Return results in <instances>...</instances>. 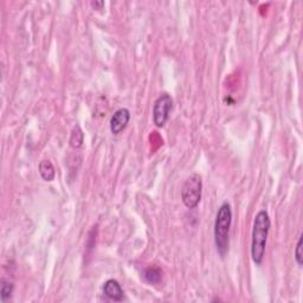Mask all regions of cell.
I'll return each mask as SVG.
<instances>
[{"mask_svg": "<svg viewBox=\"0 0 303 303\" xmlns=\"http://www.w3.org/2000/svg\"><path fill=\"white\" fill-rule=\"evenodd\" d=\"M83 141H84V135L82 129H81L80 126H75L72 128L71 135H70V140H69L70 146L76 149V148L82 147Z\"/></svg>", "mask_w": 303, "mask_h": 303, "instance_id": "8", "label": "cell"}, {"mask_svg": "<svg viewBox=\"0 0 303 303\" xmlns=\"http://www.w3.org/2000/svg\"><path fill=\"white\" fill-rule=\"evenodd\" d=\"M103 294L107 296L109 299L116 302H121L123 299V289L121 284L116 280H108L103 284Z\"/></svg>", "mask_w": 303, "mask_h": 303, "instance_id": "6", "label": "cell"}, {"mask_svg": "<svg viewBox=\"0 0 303 303\" xmlns=\"http://www.w3.org/2000/svg\"><path fill=\"white\" fill-rule=\"evenodd\" d=\"M13 289H15V285H13L12 282L5 280L2 281V288H0V299H2V302H6L11 297Z\"/></svg>", "mask_w": 303, "mask_h": 303, "instance_id": "9", "label": "cell"}, {"mask_svg": "<svg viewBox=\"0 0 303 303\" xmlns=\"http://www.w3.org/2000/svg\"><path fill=\"white\" fill-rule=\"evenodd\" d=\"M203 180L202 175L193 173L186 179L181 187V200L187 209H196L202 200Z\"/></svg>", "mask_w": 303, "mask_h": 303, "instance_id": "3", "label": "cell"}, {"mask_svg": "<svg viewBox=\"0 0 303 303\" xmlns=\"http://www.w3.org/2000/svg\"><path fill=\"white\" fill-rule=\"evenodd\" d=\"M303 237L302 235H299L298 241H297V245L295 248V260L297 263L298 267H302L303 264V252H302V248H303Z\"/></svg>", "mask_w": 303, "mask_h": 303, "instance_id": "11", "label": "cell"}, {"mask_svg": "<svg viewBox=\"0 0 303 303\" xmlns=\"http://www.w3.org/2000/svg\"><path fill=\"white\" fill-rule=\"evenodd\" d=\"M144 278H146L147 282L149 283H158L161 280V270L159 268H154L150 267L144 271Z\"/></svg>", "mask_w": 303, "mask_h": 303, "instance_id": "10", "label": "cell"}, {"mask_svg": "<svg viewBox=\"0 0 303 303\" xmlns=\"http://www.w3.org/2000/svg\"><path fill=\"white\" fill-rule=\"evenodd\" d=\"M91 5H93L94 8H98V10H101L102 6L104 5V3L103 2H95V3L93 2V3H91Z\"/></svg>", "mask_w": 303, "mask_h": 303, "instance_id": "12", "label": "cell"}, {"mask_svg": "<svg viewBox=\"0 0 303 303\" xmlns=\"http://www.w3.org/2000/svg\"><path fill=\"white\" fill-rule=\"evenodd\" d=\"M232 223V210L228 202L223 203L218 209L214 221V243L220 257H225L230 246V229Z\"/></svg>", "mask_w": 303, "mask_h": 303, "instance_id": "2", "label": "cell"}, {"mask_svg": "<svg viewBox=\"0 0 303 303\" xmlns=\"http://www.w3.org/2000/svg\"><path fill=\"white\" fill-rule=\"evenodd\" d=\"M38 170H40L41 177L45 181H52L56 177L55 167L50 160H42L40 166H38Z\"/></svg>", "mask_w": 303, "mask_h": 303, "instance_id": "7", "label": "cell"}, {"mask_svg": "<svg viewBox=\"0 0 303 303\" xmlns=\"http://www.w3.org/2000/svg\"><path fill=\"white\" fill-rule=\"evenodd\" d=\"M130 121V111L127 108H120L114 112L110 119V132L118 135L126 129Z\"/></svg>", "mask_w": 303, "mask_h": 303, "instance_id": "5", "label": "cell"}, {"mask_svg": "<svg viewBox=\"0 0 303 303\" xmlns=\"http://www.w3.org/2000/svg\"><path fill=\"white\" fill-rule=\"evenodd\" d=\"M173 107V98L170 94L164 93L157 98L153 104V122L158 128H163L168 121L170 112Z\"/></svg>", "mask_w": 303, "mask_h": 303, "instance_id": "4", "label": "cell"}, {"mask_svg": "<svg viewBox=\"0 0 303 303\" xmlns=\"http://www.w3.org/2000/svg\"><path fill=\"white\" fill-rule=\"evenodd\" d=\"M271 228V220L267 211H259L253 219L251 235V258L256 266H260L266 255V248Z\"/></svg>", "mask_w": 303, "mask_h": 303, "instance_id": "1", "label": "cell"}]
</instances>
